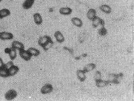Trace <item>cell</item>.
<instances>
[{
    "mask_svg": "<svg viewBox=\"0 0 134 101\" xmlns=\"http://www.w3.org/2000/svg\"><path fill=\"white\" fill-rule=\"evenodd\" d=\"M123 74L122 73L120 74H110L108 76L107 81L110 83H112L115 84H119L120 82V81Z\"/></svg>",
    "mask_w": 134,
    "mask_h": 101,
    "instance_id": "1",
    "label": "cell"
},
{
    "mask_svg": "<svg viewBox=\"0 0 134 101\" xmlns=\"http://www.w3.org/2000/svg\"><path fill=\"white\" fill-rule=\"evenodd\" d=\"M5 53L8 54L10 58L12 60H14L16 59L17 56V51L15 49L11 48H7L5 49Z\"/></svg>",
    "mask_w": 134,
    "mask_h": 101,
    "instance_id": "2",
    "label": "cell"
},
{
    "mask_svg": "<svg viewBox=\"0 0 134 101\" xmlns=\"http://www.w3.org/2000/svg\"><path fill=\"white\" fill-rule=\"evenodd\" d=\"M17 96V92L14 89H10L5 94V98L8 101L14 99Z\"/></svg>",
    "mask_w": 134,
    "mask_h": 101,
    "instance_id": "3",
    "label": "cell"
},
{
    "mask_svg": "<svg viewBox=\"0 0 134 101\" xmlns=\"http://www.w3.org/2000/svg\"><path fill=\"white\" fill-rule=\"evenodd\" d=\"M19 55L23 60L26 61H28L31 60L32 55H31L27 50H22L19 51Z\"/></svg>",
    "mask_w": 134,
    "mask_h": 101,
    "instance_id": "4",
    "label": "cell"
},
{
    "mask_svg": "<svg viewBox=\"0 0 134 101\" xmlns=\"http://www.w3.org/2000/svg\"><path fill=\"white\" fill-rule=\"evenodd\" d=\"M53 89V86L51 84H47L43 86L41 89V92L43 94H47L52 93Z\"/></svg>",
    "mask_w": 134,
    "mask_h": 101,
    "instance_id": "5",
    "label": "cell"
},
{
    "mask_svg": "<svg viewBox=\"0 0 134 101\" xmlns=\"http://www.w3.org/2000/svg\"><path fill=\"white\" fill-rule=\"evenodd\" d=\"M14 38V35L12 33L8 32H0V39L5 40H10Z\"/></svg>",
    "mask_w": 134,
    "mask_h": 101,
    "instance_id": "6",
    "label": "cell"
},
{
    "mask_svg": "<svg viewBox=\"0 0 134 101\" xmlns=\"http://www.w3.org/2000/svg\"><path fill=\"white\" fill-rule=\"evenodd\" d=\"M92 26L94 28H97L99 25H102V26H104L105 21L100 17L96 16L92 20Z\"/></svg>",
    "mask_w": 134,
    "mask_h": 101,
    "instance_id": "7",
    "label": "cell"
},
{
    "mask_svg": "<svg viewBox=\"0 0 134 101\" xmlns=\"http://www.w3.org/2000/svg\"><path fill=\"white\" fill-rule=\"evenodd\" d=\"M12 47L16 50H18L19 51L21 50L25 49V46L23 43L20 41L15 40L13 41L12 44Z\"/></svg>",
    "mask_w": 134,
    "mask_h": 101,
    "instance_id": "8",
    "label": "cell"
},
{
    "mask_svg": "<svg viewBox=\"0 0 134 101\" xmlns=\"http://www.w3.org/2000/svg\"><path fill=\"white\" fill-rule=\"evenodd\" d=\"M19 68L16 65H13L8 69L9 77L15 75L19 72Z\"/></svg>",
    "mask_w": 134,
    "mask_h": 101,
    "instance_id": "9",
    "label": "cell"
},
{
    "mask_svg": "<svg viewBox=\"0 0 134 101\" xmlns=\"http://www.w3.org/2000/svg\"><path fill=\"white\" fill-rule=\"evenodd\" d=\"M86 72L83 70H78L76 72V74L77 76L78 79L81 82H83L86 79Z\"/></svg>",
    "mask_w": 134,
    "mask_h": 101,
    "instance_id": "10",
    "label": "cell"
},
{
    "mask_svg": "<svg viewBox=\"0 0 134 101\" xmlns=\"http://www.w3.org/2000/svg\"><path fill=\"white\" fill-rule=\"evenodd\" d=\"M50 39H51V38L48 35L42 36L41 37H40L38 40V44L42 47Z\"/></svg>",
    "mask_w": 134,
    "mask_h": 101,
    "instance_id": "11",
    "label": "cell"
},
{
    "mask_svg": "<svg viewBox=\"0 0 134 101\" xmlns=\"http://www.w3.org/2000/svg\"><path fill=\"white\" fill-rule=\"evenodd\" d=\"M54 36L57 41L59 43H63L65 41V37L62 33L60 31H56L54 34Z\"/></svg>",
    "mask_w": 134,
    "mask_h": 101,
    "instance_id": "12",
    "label": "cell"
},
{
    "mask_svg": "<svg viewBox=\"0 0 134 101\" xmlns=\"http://www.w3.org/2000/svg\"><path fill=\"white\" fill-rule=\"evenodd\" d=\"M96 16V10L94 9H90L87 13V17L88 19L92 21L93 19Z\"/></svg>",
    "mask_w": 134,
    "mask_h": 101,
    "instance_id": "13",
    "label": "cell"
},
{
    "mask_svg": "<svg viewBox=\"0 0 134 101\" xmlns=\"http://www.w3.org/2000/svg\"><path fill=\"white\" fill-rule=\"evenodd\" d=\"M72 10L69 7H62L60 9L59 12L62 15H69L72 13Z\"/></svg>",
    "mask_w": 134,
    "mask_h": 101,
    "instance_id": "14",
    "label": "cell"
},
{
    "mask_svg": "<svg viewBox=\"0 0 134 101\" xmlns=\"http://www.w3.org/2000/svg\"><path fill=\"white\" fill-rule=\"evenodd\" d=\"M33 18L35 22L38 25H41L43 22L42 18L41 17V15L39 13H35L33 15Z\"/></svg>",
    "mask_w": 134,
    "mask_h": 101,
    "instance_id": "15",
    "label": "cell"
},
{
    "mask_svg": "<svg viewBox=\"0 0 134 101\" xmlns=\"http://www.w3.org/2000/svg\"><path fill=\"white\" fill-rule=\"evenodd\" d=\"M34 2L35 0H25V1L23 3V8L26 10L29 9L32 7Z\"/></svg>",
    "mask_w": 134,
    "mask_h": 101,
    "instance_id": "16",
    "label": "cell"
},
{
    "mask_svg": "<svg viewBox=\"0 0 134 101\" xmlns=\"http://www.w3.org/2000/svg\"><path fill=\"white\" fill-rule=\"evenodd\" d=\"M71 22L78 27H81L83 26L82 21L77 17H73L71 19Z\"/></svg>",
    "mask_w": 134,
    "mask_h": 101,
    "instance_id": "17",
    "label": "cell"
},
{
    "mask_svg": "<svg viewBox=\"0 0 134 101\" xmlns=\"http://www.w3.org/2000/svg\"><path fill=\"white\" fill-rule=\"evenodd\" d=\"M27 51L32 55V56H38L41 54V52L38 49L33 47H30L27 50Z\"/></svg>",
    "mask_w": 134,
    "mask_h": 101,
    "instance_id": "18",
    "label": "cell"
},
{
    "mask_svg": "<svg viewBox=\"0 0 134 101\" xmlns=\"http://www.w3.org/2000/svg\"><path fill=\"white\" fill-rule=\"evenodd\" d=\"M96 65L95 63H89L87 65L85 66L83 68V70L86 73L94 70L96 68Z\"/></svg>",
    "mask_w": 134,
    "mask_h": 101,
    "instance_id": "19",
    "label": "cell"
},
{
    "mask_svg": "<svg viewBox=\"0 0 134 101\" xmlns=\"http://www.w3.org/2000/svg\"><path fill=\"white\" fill-rule=\"evenodd\" d=\"M10 12L7 9H2L0 10V18L2 19L5 17L10 16Z\"/></svg>",
    "mask_w": 134,
    "mask_h": 101,
    "instance_id": "20",
    "label": "cell"
},
{
    "mask_svg": "<svg viewBox=\"0 0 134 101\" xmlns=\"http://www.w3.org/2000/svg\"><path fill=\"white\" fill-rule=\"evenodd\" d=\"M100 9L102 11L107 14H110L111 12V8L108 5H102L100 7Z\"/></svg>",
    "mask_w": 134,
    "mask_h": 101,
    "instance_id": "21",
    "label": "cell"
},
{
    "mask_svg": "<svg viewBox=\"0 0 134 101\" xmlns=\"http://www.w3.org/2000/svg\"><path fill=\"white\" fill-rule=\"evenodd\" d=\"M96 82V86L100 88L105 87L109 84V82H108V81L103 80L102 79L97 81Z\"/></svg>",
    "mask_w": 134,
    "mask_h": 101,
    "instance_id": "22",
    "label": "cell"
},
{
    "mask_svg": "<svg viewBox=\"0 0 134 101\" xmlns=\"http://www.w3.org/2000/svg\"><path fill=\"white\" fill-rule=\"evenodd\" d=\"M0 77L2 78L9 77L8 69L4 66L0 68Z\"/></svg>",
    "mask_w": 134,
    "mask_h": 101,
    "instance_id": "23",
    "label": "cell"
},
{
    "mask_svg": "<svg viewBox=\"0 0 134 101\" xmlns=\"http://www.w3.org/2000/svg\"><path fill=\"white\" fill-rule=\"evenodd\" d=\"M53 41L52 40V39H50V40L42 47L43 50H44L45 51H47V50H48L50 49L51 48H52V46H53Z\"/></svg>",
    "mask_w": 134,
    "mask_h": 101,
    "instance_id": "24",
    "label": "cell"
},
{
    "mask_svg": "<svg viewBox=\"0 0 134 101\" xmlns=\"http://www.w3.org/2000/svg\"><path fill=\"white\" fill-rule=\"evenodd\" d=\"M98 33L101 36H105L107 34V29L104 26H102L98 31Z\"/></svg>",
    "mask_w": 134,
    "mask_h": 101,
    "instance_id": "25",
    "label": "cell"
},
{
    "mask_svg": "<svg viewBox=\"0 0 134 101\" xmlns=\"http://www.w3.org/2000/svg\"><path fill=\"white\" fill-rule=\"evenodd\" d=\"M102 75L101 72L99 71H97L94 74V79L96 82L97 81L99 80L100 79H102Z\"/></svg>",
    "mask_w": 134,
    "mask_h": 101,
    "instance_id": "26",
    "label": "cell"
},
{
    "mask_svg": "<svg viewBox=\"0 0 134 101\" xmlns=\"http://www.w3.org/2000/svg\"><path fill=\"white\" fill-rule=\"evenodd\" d=\"M13 65H14V64L13 62H12V61H9L8 62H7V63H5L4 67L6 68L7 69H8L10 67H12Z\"/></svg>",
    "mask_w": 134,
    "mask_h": 101,
    "instance_id": "27",
    "label": "cell"
},
{
    "mask_svg": "<svg viewBox=\"0 0 134 101\" xmlns=\"http://www.w3.org/2000/svg\"><path fill=\"white\" fill-rule=\"evenodd\" d=\"M4 65H5V63H4L3 60H2V58H0V68L4 67Z\"/></svg>",
    "mask_w": 134,
    "mask_h": 101,
    "instance_id": "28",
    "label": "cell"
},
{
    "mask_svg": "<svg viewBox=\"0 0 134 101\" xmlns=\"http://www.w3.org/2000/svg\"><path fill=\"white\" fill-rule=\"evenodd\" d=\"M2 1V0H0V2H1Z\"/></svg>",
    "mask_w": 134,
    "mask_h": 101,
    "instance_id": "29",
    "label": "cell"
}]
</instances>
